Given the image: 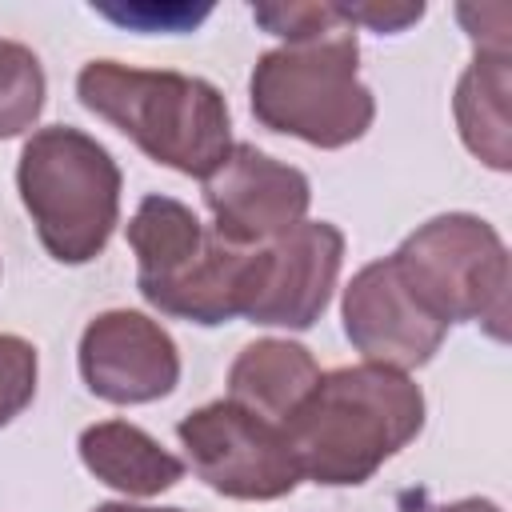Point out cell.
I'll list each match as a JSON object with an SVG mask.
<instances>
[{"mask_svg":"<svg viewBox=\"0 0 512 512\" xmlns=\"http://www.w3.org/2000/svg\"><path fill=\"white\" fill-rule=\"evenodd\" d=\"M300 476L316 484H364L424 428L420 388L392 368L356 364L316 380L280 424Z\"/></svg>","mask_w":512,"mask_h":512,"instance_id":"obj_1","label":"cell"},{"mask_svg":"<svg viewBox=\"0 0 512 512\" xmlns=\"http://www.w3.org/2000/svg\"><path fill=\"white\" fill-rule=\"evenodd\" d=\"M88 112L132 136L140 152L184 176H208L232 148L224 96L184 72H152L116 60H92L76 76Z\"/></svg>","mask_w":512,"mask_h":512,"instance_id":"obj_2","label":"cell"},{"mask_svg":"<svg viewBox=\"0 0 512 512\" xmlns=\"http://www.w3.org/2000/svg\"><path fill=\"white\" fill-rule=\"evenodd\" d=\"M128 244L136 252V284L152 308L196 324L244 316L256 248L228 244L216 228H204L188 204L144 196L128 224Z\"/></svg>","mask_w":512,"mask_h":512,"instance_id":"obj_3","label":"cell"},{"mask_svg":"<svg viewBox=\"0 0 512 512\" xmlns=\"http://www.w3.org/2000/svg\"><path fill=\"white\" fill-rule=\"evenodd\" d=\"M16 184L52 260L88 264L104 252L120 216V168L104 144L68 124L40 128L20 152Z\"/></svg>","mask_w":512,"mask_h":512,"instance_id":"obj_4","label":"cell"},{"mask_svg":"<svg viewBox=\"0 0 512 512\" xmlns=\"http://www.w3.org/2000/svg\"><path fill=\"white\" fill-rule=\"evenodd\" d=\"M356 56L352 24L264 52L252 72L256 120L316 148H344L360 140L376 116V100L356 76Z\"/></svg>","mask_w":512,"mask_h":512,"instance_id":"obj_5","label":"cell"},{"mask_svg":"<svg viewBox=\"0 0 512 512\" xmlns=\"http://www.w3.org/2000/svg\"><path fill=\"white\" fill-rule=\"evenodd\" d=\"M392 264L436 320H476L488 336L508 340V252L488 220L436 216L392 252Z\"/></svg>","mask_w":512,"mask_h":512,"instance_id":"obj_6","label":"cell"},{"mask_svg":"<svg viewBox=\"0 0 512 512\" xmlns=\"http://www.w3.org/2000/svg\"><path fill=\"white\" fill-rule=\"evenodd\" d=\"M196 476L236 500H276L300 484L296 452L284 428L236 400L188 412L176 428Z\"/></svg>","mask_w":512,"mask_h":512,"instance_id":"obj_7","label":"cell"},{"mask_svg":"<svg viewBox=\"0 0 512 512\" xmlns=\"http://www.w3.org/2000/svg\"><path fill=\"white\" fill-rule=\"evenodd\" d=\"M344 260V232L328 220H300L252 252L244 316L252 324L308 328L328 308Z\"/></svg>","mask_w":512,"mask_h":512,"instance_id":"obj_8","label":"cell"},{"mask_svg":"<svg viewBox=\"0 0 512 512\" xmlns=\"http://www.w3.org/2000/svg\"><path fill=\"white\" fill-rule=\"evenodd\" d=\"M204 200L228 244L264 248L304 220L312 188L300 168H288L252 144H232L204 176Z\"/></svg>","mask_w":512,"mask_h":512,"instance_id":"obj_9","label":"cell"},{"mask_svg":"<svg viewBox=\"0 0 512 512\" xmlns=\"http://www.w3.org/2000/svg\"><path fill=\"white\" fill-rule=\"evenodd\" d=\"M344 332L368 364L408 372L436 356L448 324L412 296L392 256H384L364 264L344 288Z\"/></svg>","mask_w":512,"mask_h":512,"instance_id":"obj_10","label":"cell"},{"mask_svg":"<svg viewBox=\"0 0 512 512\" xmlns=\"http://www.w3.org/2000/svg\"><path fill=\"white\" fill-rule=\"evenodd\" d=\"M84 384L112 404H148L176 388L180 356L172 336L140 312H104L80 340Z\"/></svg>","mask_w":512,"mask_h":512,"instance_id":"obj_11","label":"cell"},{"mask_svg":"<svg viewBox=\"0 0 512 512\" xmlns=\"http://www.w3.org/2000/svg\"><path fill=\"white\" fill-rule=\"evenodd\" d=\"M84 468L124 496H160L184 476V460L164 452L144 428L128 420H104L80 432Z\"/></svg>","mask_w":512,"mask_h":512,"instance_id":"obj_12","label":"cell"},{"mask_svg":"<svg viewBox=\"0 0 512 512\" xmlns=\"http://www.w3.org/2000/svg\"><path fill=\"white\" fill-rule=\"evenodd\" d=\"M320 368L308 356V348L288 344V340H256L248 344L232 372H228V392L236 404L284 424L296 404L316 388Z\"/></svg>","mask_w":512,"mask_h":512,"instance_id":"obj_13","label":"cell"},{"mask_svg":"<svg viewBox=\"0 0 512 512\" xmlns=\"http://www.w3.org/2000/svg\"><path fill=\"white\" fill-rule=\"evenodd\" d=\"M456 124L472 156L508 172V52H476L456 88Z\"/></svg>","mask_w":512,"mask_h":512,"instance_id":"obj_14","label":"cell"},{"mask_svg":"<svg viewBox=\"0 0 512 512\" xmlns=\"http://www.w3.org/2000/svg\"><path fill=\"white\" fill-rule=\"evenodd\" d=\"M44 108V68L32 48L0 40V140L24 132Z\"/></svg>","mask_w":512,"mask_h":512,"instance_id":"obj_15","label":"cell"},{"mask_svg":"<svg viewBox=\"0 0 512 512\" xmlns=\"http://www.w3.org/2000/svg\"><path fill=\"white\" fill-rule=\"evenodd\" d=\"M36 396V348L0 332V424L16 420Z\"/></svg>","mask_w":512,"mask_h":512,"instance_id":"obj_16","label":"cell"},{"mask_svg":"<svg viewBox=\"0 0 512 512\" xmlns=\"http://www.w3.org/2000/svg\"><path fill=\"white\" fill-rule=\"evenodd\" d=\"M252 16H256V24L284 36L288 44L316 40V36L348 24L340 4H260V8H252Z\"/></svg>","mask_w":512,"mask_h":512,"instance_id":"obj_17","label":"cell"},{"mask_svg":"<svg viewBox=\"0 0 512 512\" xmlns=\"http://www.w3.org/2000/svg\"><path fill=\"white\" fill-rule=\"evenodd\" d=\"M100 12L116 24H128V28H140V32H184V28H196L212 8H184V4H128V8H116V4H100Z\"/></svg>","mask_w":512,"mask_h":512,"instance_id":"obj_18","label":"cell"},{"mask_svg":"<svg viewBox=\"0 0 512 512\" xmlns=\"http://www.w3.org/2000/svg\"><path fill=\"white\" fill-rule=\"evenodd\" d=\"M340 12H344V20L356 28V24H368V28H376V32H404L412 20H420L424 16V4H340Z\"/></svg>","mask_w":512,"mask_h":512,"instance_id":"obj_19","label":"cell"},{"mask_svg":"<svg viewBox=\"0 0 512 512\" xmlns=\"http://www.w3.org/2000/svg\"><path fill=\"white\" fill-rule=\"evenodd\" d=\"M420 512H500L492 500H480V496H468V500H456V504H436V508H420Z\"/></svg>","mask_w":512,"mask_h":512,"instance_id":"obj_20","label":"cell"},{"mask_svg":"<svg viewBox=\"0 0 512 512\" xmlns=\"http://www.w3.org/2000/svg\"><path fill=\"white\" fill-rule=\"evenodd\" d=\"M96 512H180V508H132V504H100Z\"/></svg>","mask_w":512,"mask_h":512,"instance_id":"obj_21","label":"cell"}]
</instances>
